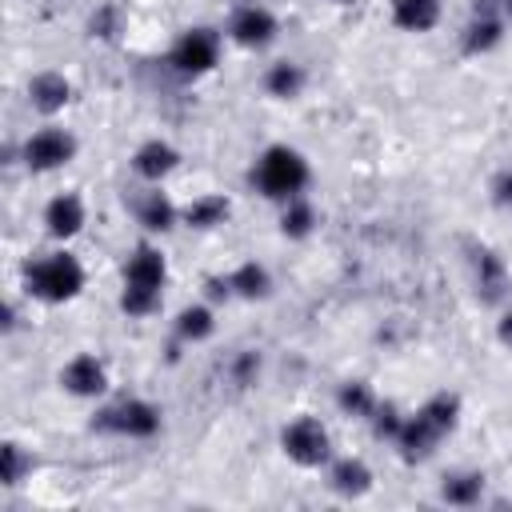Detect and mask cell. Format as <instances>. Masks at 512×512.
I'll list each match as a JSON object with an SVG mask.
<instances>
[{"label":"cell","mask_w":512,"mask_h":512,"mask_svg":"<svg viewBox=\"0 0 512 512\" xmlns=\"http://www.w3.org/2000/svg\"><path fill=\"white\" fill-rule=\"evenodd\" d=\"M164 280H168V260H164V252L152 248V244H136L132 256L124 260V284L164 292Z\"/></svg>","instance_id":"30bf717a"},{"label":"cell","mask_w":512,"mask_h":512,"mask_svg":"<svg viewBox=\"0 0 512 512\" xmlns=\"http://www.w3.org/2000/svg\"><path fill=\"white\" fill-rule=\"evenodd\" d=\"M280 24L276 16L264 8V4H240L232 16H228V40H236L240 48H268L276 40Z\"/></svg>","instance_id":"ba28073f"},{"label":"cell","mask_w":512,"mask_h":512,"mask_svg":"<svg viewBox=\"0 0 512 512\" xmlns=\"http://www.w3.org/2000/svg\"><path fill=\"white\" fill-rule=\"evenodd\" d=\"M484 496V472H448L440 480V500L456 508H472Z\"/></svg>","instance_id":"603a6c76"},{"label":"cell","mask_w":512,"mask_h":512,"mask_svg":"<svg viewBox=\"0 0 512 512\" xmlns=\"http://www.w3.org/2000/svg\"><path fill=\"white\" fill-rule=\"evenodd\" d=\"M392 24L404 32H428L440 24V0H392Z\"/></svg>","instance_id":"44dd1931"},{"label":"cell","mask_w":512,"mask_h":512,"mask_svg":"<svg viewBox=\"0 0 512 512\" xmlns=\"http://www.w3.org/2000/svg\"><path fill=\"white\" fill-rule=\"evenodd\" d=\"M88 32H92V36H100V40H112V36L120 32V8H116V4L96 8V12H92V20H88Z\"/></svg>","instance_id":"f546056e"},{"label":"cell","mask_w":512,"mask_h":512,"mask_svg":"<svg viewBox=\"0 0 512 512\" xmlns=\"http://www.w3.org/2000/svg\"><path fill=\"white\" fill-rule=\"evenodd\" d=\"M444 436L436 432V428H428L416 412L412 416H404V424H400V432H396V448H400V460L404 464H420V460H428L432 452H436V444H440Z\"/></svg>","instance_id":"5bb4252c"},{"label":"cell","mask_w":512,"mask_h":512,"mask_svg":"<svg viewBox=\"0 0 512 512\" xmlns=\"http://www.w3.org/2000/svg\"><path fill=\"white\" fill-rule=\"evenodd\" d=\"M336 404H340V412H344V416L368 420V416L376 412L380 396H376V392H372V384H364V380H344V384L336 388Z\"/></svg>","instance_id":"484cf974"},{"label":"cell","mask_w":512,"mask_h":512,"mask_svg":"<svg viewBox=\"0 0 512 512\" xmlns=\"http://www.w3.org/2000/svg\"><path fill=\"white\" fill-rule=\"evenodd\" d=\"M220 60V36L212 28H184L168 48V64L184 76H204Z\"/></svg>","instance_id":"8992f818"},{"label":"cell","mask_w":512,"mask_h":512,"mask_svg":"<svg viewBox=\"0 0 512 512\" xmlns=\"http://www.w3.org/2000/svg\"><path fill=\"white\" fill-rule=\"evenodd\" d=\"M336 4H352V0H336Z\"/></svg>","instance_id":"e575fe53"},{"label":"cell","mask_w":512,"mask_h":512,"mask_svg":"<svg viewBox=\"0 0 512 512\" xmlns=\"http://www.w3.org/2000/svg\"><path fill=\"white\" fill-rule=\"evenodd\" d=\"M156 308H160V292L124 284V292H120V312H124V316H132V320H144V316H152Z\"/></svg>","instance_id":"83f0119b"},{"label":"cell","mask_w":512,"mask_h":512,"mask_svg":"<svg viewBox=\"0 0 512 512\" xmlns=\"http://www.w3.org/2000/svg\"><path fill=\"white\" fill-rule=\"evenodd\" d=\"M228 212H232L228 196L208 192V196H196L192 204L180 208V224H188V228H196V232H208V228H220V224L228 220Z\"/></svg>","instance_id":"ac0fdd59"},{"label":"cell","mask_w":512,"mask_h":512,"mask_svg":"<svg viewBox=\"0 0 512 512\" xmlns=\"http://www.w3.org/2000/svg\"><path fill=\"white\" fill-rule=\"evenodd\" d=\"M256 372H260V356H256V352H240V356L232 360V376H236L240 384H252Z\"/></svg>","instance_id":"4dcf8cb0"},{"label":"cell","mask_w":512,"mask_h":512,"mask_svg":"<svg viewBox=\"0 0 512 512\" xmlns=\"http://www.w3.org/2000/svg\"><path fill=\"white\" fill-rule=\"evenodd\" d=\"M280 448L300 468H320V464L332 460V436L316 416H296L292 424H284L280 428Z\"/></svg>","instance_id":"277c9868"},{"label":"cell","mask_w":512,"mask_h":512,"mask_svg":"<svg viewBox=\"0 0 512 512\" xmlns=\"http://www.w3.org/2000/svg\"><path fill=\"white\" fill-rule=\"evenodd\" d=\"M180 164V152L168 144V140H144L136 152H132V172L144 180V184H160L172 168Z\"/></svg>","instance_id":"4fadbf2b"},{"label":"cell","mask_w":512,"mask_h":512,"mask_svg":"<svg viewBox=\"0 0 512 512\" xmlns=\"http://www.w3.org/2000/svg\"><path fill=\"white\" fill-rule=\"evenodd\" d=\"M416 416H420L428 428H436L440 436H448V432L460 424V396H456V392H436V396H428V400L416 408Z\"/></svg>","instance_id":"7402d4cb"},{"label":"cell","mask_w":512,"mask_h":512,"mask_svg":"<svg viewBox=\"0 0 512 512\" xmlns=\"http://www.w3.org/2000/svg\"><path fill=\"white\" fill-rule=\"evenodd\" d=\"M24 288L28 296L44 300V304H64L72 296H80L84 288V268L72 252H48L24 264Z\"/></svg>","instance_id":"7a4b0ae2"},{"label":"cell","mask_w":512,"mask_h":512,"mask_svg":"<svg viewBox=\"0 0 512 512\" xmlns=\"http://www.w3.org/2000/svg\"><path fill=\"white\" fill-rule=\"evenodd\" d=\"M500 40H504V16H496L492 8H480V4H476L472 20H468L464 32H460V52H464V56H484V52H492Z\"/></svg>","instance_id":"8fae6325"},{"label":"cell","mask_w":512,"mask_h":512,"mask_svg":"<svg viewBox=\"0 0 512 512\" xmlns=\"http://www.w3.org/2000/svg\"><path fill=\"white\" fill-rule=\"evenodd\" d=\"M328 488H332L336 496H344V500L364 496V492L372 488V468H368L360 456H340V460L328 464Z\"/></svg>","instance_id":"e0dca14e"},{"label":"cell","mask_w":512,"mask_h":512,"mask_svg":"<svg viewBox=\"0 0 512 512\" xmlns=\"http://www.w3.org/2000/svg\"><path fill=\"white\" fill-rule=\"evenodd\" d=\"M312 228H316V208H312V200H308V196L284 200V208H280V232H284L288 240H304V236H312Z\"/></svg>","instance_id":"d4e9b609"},{"label":"cell","mask_w":512,"mask_h":512,"mask_svg":"<svg viewBox=\"0 0 512 512\" xmlns=\"http://www.w3.org/2000/svg\"><path fill=\"white\" fill-rule=\"evenodd\" d=\"M212 332H216V316H212L208 304H188V308H180V316H176V340H180V344H200V340H208Z\"/></svg>","instance_id":"cb8c5ba5"},{"label":"cell","mask_w":512,"mask_h":512,"mask_svg":"<svg viewBox=\"0 0 512 512\" xmlns=\"http://www.w3.org/2000/svg\"><path fill=\"white\" fill-rule=\"evenodd\" d=\"M368 424H372V432H376L380 440H396V432H400V424H404V416L396 412V404H388V400H380V404H376V412L368 416Z\"/></svg>","instance_id":"f1b7e54d"},{"label":"cell","mask_w":512,"mask_h":512,"mask_svg":"<svg viewBox=\"0 0 512 512\" xmlns=\"http://www.w3.org/2000/svg\"><path fill=\"white\" fill-rule=\"evenodd\" d=\"M228 288H232V296H240V300H264V296L272 292V272H268L260 260H244L240 268L228 272Z\"/></svg>","instance_id":"ffe728a7"},{"label":"cell","mask_w":512,"mask_h":512,"mask_svg":"<svg viewBox=\"0 0 512 512\" xmlns=\"http://www.w3.org/2000/svg\"><path fill=\"white\" fill-rule=\"evenodd\" d=\"M496 340H500L504 348H512V308H508V312L496 320Z\"/></svg>","instance_id":"d6a6232c"},{"label":"cell","mask_w":512,"mask_h":512,"mask_svg":"<svg viewBox=\"0 0 512 512\" xmlns=\"http://www.w3.org/2000/svg\"><path fill=\"white\" fill-rule=\"evenodd\" d=\"M132 212H136V224L148 228V232H168V228H176V220H180V208H176L160 188L140 192V196L132 200Z\"/></svg>","instance_id":"2e32d148"},{"label":"cell","mask_w":512,"mask_h":512,"mask_svg":"<svg viewBox=\"0 0 512 512\" xmlns=\"http://www.w3.org/2000/svg\"><path fill=\"white\" fill-rule=\"evenodd\" d=\"M500 8H504V16L512 20V0H500Z\"/></svg>","instance_id":"836d02e7"},{"label":"cell","mask_w":512,"mask_h":512,"mask_svg":"<svg viewBox=\"0 0 512 512\" xmlns=\"http://www.w3.org/2000/svg\"><path fill=\"white\" fill-rule=\"evenodd\" d=\"M0 464H4V484L8 488H16V484H24V476L32 472V452L24 448V444H16V440H4V448H0Z\"/></svg>","instance_id":"4316f807"},{"label":"cell","mask_w":512,"mask_h":512,"mask_svg":"<svg viewBox=\"0 0 512 512\" xmlns=\"http://www.w3.org/2000/svg\"><path fill=\"white\" fill-rule=\"evenodd\" d=\"M88 212H84V200L76 192H56L48 204H44V228L48 236L56 240H72L80 228H84Z\"/></svg>","instance_id":"7c38bea8"},{"label":"cell","mask_w":512,"mask_h":512,"mask_svg":"<svg viewBox=\"0 0 512 512\" xmlns=\"http://www.w3.org/2000/svg\"><path fill=\"white\" fill-rule=\"evenodd\" d=\"M72 100V80L64 72H36L28 80V104L44 116H56Z\"/></svg>","instance_id":"9a60e30c"},{"label":"cell","mask_w":512,"mask_h":512,"mask_svg":"<svg viewBox=\"0 0 512 512\" xmlns=\"http://www.w3.org/2000/svg\"><path fill=\"white\" fill-rule=\"evenodd\" d=\"M304 84H308V72L296 60H276L264 72V92L276 96V100H296L304 92Z\"/></svg>","instance_id":"d6986e66"},{"label":"cell","mask_w":512,"mask_h":512,"mask_svg":"<svg viewBox=\"0 0 512 512\" xmlns=\"http://www.w3.org/2000/svg\"><path fill=\"white\" fill-rule=\"evenodd\" d=\"M60 388L72 392V396H80V400H92V396H100L108 388V368L92 352H80V356H72L60 368Z\"/></svg>","instance_id":"9c48e42d"},{"label":"cell","mask_w":512,"mask_h":512,"mask_svg":"<svg viewBox=\"0 0 512 512\" xmlns=\"http://www.w3.org/2000/svg\"><path fill=\"white\" fill-rule=\"evenodd\" d=\"M72 156H76V136H72L68 128H56V124L32 132V136L20 144V160H24L28 172H56V168H64Z\"/></svg>","instance_id":"5b68a950"},{"label":"cell","mask_w":512,"mask_h":512,"mask_svg":"<svg viewBox=\"0 0 512 512\" xmlns=\"http://www.w3.org/2000/svg\"><path fill=\"white\" fill-rule=\"evenodd\" d=\"M492 200L500 208H512V168H504L496 180H492Z\"/></svg>","instance_id":"1f68e13d"},{"label":"cell","mask_w":512,"mask_h":512,"mask_svg":"<svg viewBox=\"0 0 512 512\" xmlns=\"http://www.w3.org/2000/svg\"><path fill=\"white\" fill-rule=\"evenodd\" d=\"M468 272H472V288L484 304H504L512 296V276L508 264L488 248V244H468Z\"/></svg>","instance_id":"52a82bcc"},{"label":"cell","mask_w":512,"mask_h":512,"mask_svg":"<svg viewBox=\"0 0 512 512\" xmlns=\"http://www.w3.org/2000/svg\"><path fill=\"white\" fill-rule=\"evenodd\" d=\"M92 428L96 432H112V436H128V440H148V436L160 432V408L152 400L124 396L116 404H104L92 416Z\"/></svg>","instance_id":"3957f363"},{"label":"cell","mask_w":512,"mask_h":512,"mask_svg":"<svg viewBox=\"0 0 512 512\" xmlns=\"http://www.w3.org/2000/svg\"><path fill=\"white\" fill-rule=\"evenodd\" d=\"M248 180H252V188H256L260 196L284 204V200H292V196H304V188H308V180H312V168H308V160H304L296 148H288V144H268V148L256 156Z\"/></svg>","instance_id":"6da1fadb"}]
</instances>
